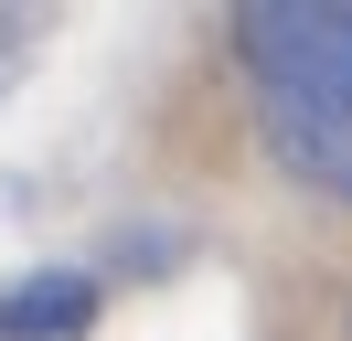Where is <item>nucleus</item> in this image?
Masks as SVG:
<instances>
[{"mask_svg": "<svg viewBox=\"0 0 352 341\" xmlns=\"http://www.w3.org/2000/svg\"><path fill=\"white\" fill-rule=\"evenodd\" d=\"M96 320V277H22V288H0V341H54V331H86Z\"/></svg>", "mask_w": 352, "mask_h": 341, "instance_id": "obj_2", "label": "nucleus"}, {"mask_svg": "<svg viewBox=\"0 0 352 341\" xmlns=\"http://www.w3.org/2000/svg\"><path fill=\"white\" fill-rule=\"evenodd\" d=\"M235 64L256 128L299 182L352 203V0H267L235 11Z\"/></svg>", "mask_w": 352, "mask_h": 341, "instance_id": "obj_1", "label": "nucleus"}]
</instances>
